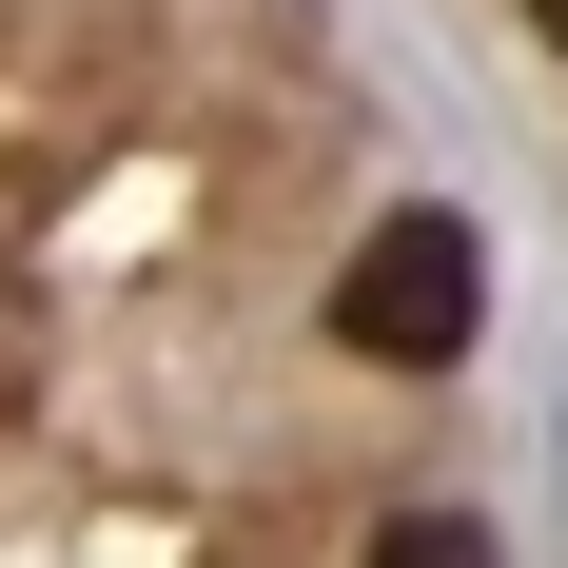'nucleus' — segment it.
Returning <instances> with one entry per match:
<instances>
[{"label":"nucleus","instance_id":"nucleus-3","mask_svg":"<svg viewBox=\"0 0 568 568\" xmlns=\"http://www.w3.org/2000/svg\"><path fill=\"white\" fill-rule=\"evenodd\" d=\"M529 40H549V59H568V0H529Z\"/></svg>","mask_w":568,"mask_h":568},{"label":"nucleus","instance_id":"nucleus-2","mask_svg":"<svg viewBox=\"0 0 568 568\" xmlns=\"http://www.w3.org/2000/svg\"><path fill=\"white\" fill-rule=\"evenodd\" d=\"M373 568H490V529H470V510H393V529H373Z\"/></svg>","mask_w":568,"mask_h":568},{"label":"nucleus","instance_id":"nucleus-1","mask_svg":"<svg viewBox=\"0 0 568 568\" xmlns=\"http://www.w3.org/2000/svg\"><path fill=\"white\" fill-rule=\"evenodd\" d=\"M470 314H490V255H470V216H373L334 275V334L373 353V373H432V353H470Z\"/></svg>","mask_w":568,"mask_h":568}]
</instances>
